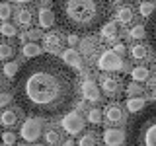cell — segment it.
Masks as SVG:
<instances>
[{
  "mask_svg": "<svg viewBox=\"0 0 156 146\" xmlns=\"http://www.w3.org/2000/svg\"><path fill=\"white\" fill-rule=\"evenodd\" d=\"M148 86H150V92L156 96V78H152V80H148Z\"/></svg>",
  "mask_w": 156,
  "mask_h": 146,
  "instance_id": "38",
  "label": "cell"
},
{
  "mask_svg": "<svg viewBox=\"0 0 156 146\" xmlns=\"http://www.w3.org/2000/svg\"><path fill=\"white\" fill-rule=\"evenodd\" d=\"M133 18H135V12H133V8H129V6H125V8H119L117 10V19H119L123 26H127V23H131L133 22Z\"/></svg>",
  "mask_w": 156,
  "mask_h": 146,
  "instance_id": "15",
  "label": "cell"
},
{
  "mask_svg": "<svg viewBox=\"0 0 156 146\" xmlns=\"http://www.w3.org/2000/svg\"><path fill=\"white\" fill-rule=\"evenodd\" d=\"M125 134L129 146H156V99L133 113Z\"/></svg>",
  "mask_w": 156,
  "mask_h": 146,
  "instance_id": "3",
  "label": "cell"
},
{
  "mask_svg": "<svg viewBox=\"0 0 156 146\" xmlns=\"http://www.w3.org/2000/svg\"><path fill=\"white\" fill-rule=\"evenodd\" d=\"M101 35H104L105 39H115L117 37V26L111 22H107L104 27H101Z\"/></svg>",
  "mask_w": 156,
  "mask_h": 146,
  "instance_id": "21",
  "label": "cell"
},
{
  "mask_svg": "<svg viewBox=\"0 0 156 146\" xmlns=\"http://www.w3.org/2000/svg\"><path fill=\"white\" fill-rule=\"evenodd\" d=\"M129 35H131V39H143V37H146V26H135V27H131Z\"/></svg>",
  "mask_w": 156,
  "mask_h": 146,
  "instance_id": "26",
  "label": "cell"
},
{
  "mask_svg": "<svg viewBox=\"0 0 156 146\" xmlns=\"http://www.w3.org/2000/svg\"><path fill=\"white\" fill-rule=\"evenodd\" d=\"M10 16H12V8H10V4L8 2H2V4H0V18L6 22Z\"/></svg>",
  "mask_w": 156,
  "mask_h": 146,
  "instance_id": "31",
  "label": "cell"
},
{
  "mask_svg": "<svg viewBox=\"0 0 156 146\" xmlns=\"http://www.w3.org/2000/svg\"><path fill=\"white\" fill-rule=\"evenodd\" d=\"M125 140H127V134H123V130H119V129H107L104 133V142L109 146L123 144Z\"/></svg>",
  "mask_w": 156,
  "mask_h": 146,
  "instance_id": "9",
  "label": "cell"
},
{
  "mask_svg": "<svg viewBox=\"0 0 156 146\" xmlns=\"http://www.w3.org/2000/svg\"><path fill=\"white\" fill-rule=\"evenodd\" d=\"M131 78H133L135 82H146L148 80V68L146 66H135L133 70H131Z\"/></svg>",
  "mask_w": 156,
  "mask_h": 146,
  "instance_id": "18",
  "label": "cell"
},
{
  "mask_svg": "<svg viewBox=\"0 0 156 146\" xmlns=\"http://www.w3.org/2000/svg\"><path fill=\"white\" fill-rule=\"evenodd\" d=\"M43 45L47 49H57L61 45V37H58V33H47V35H43Z\"/></svg>",
  "mask_w": 156,
  "mask_h": 146,
  "instance_id": "19",
  "label": "cell"
},
{
  "mask_svg": "<svg viewBox=\"0 0 156 146\" xmlns=\"http://www.w3.org/2000/svg\"><path fill=\"white\" fill-rule=\"evenodd\" d=\"M62 129H65L68 134H78L82 129H84V121L80 119L78 113L72 111V113H66L62 117Z\"/></svg>",
  "mask_w": 156,
  "mask_h": 146,
  "instance_id": "7",
  "label": "cell"
},
{
  "mask_svg": "<svg viewBox=\"0 0 156 146\" xmlns=\"http://www.w3.org/2000/svg\"><path fill=\"white\" fill-rule=\"evenodd\" d=\"M101 117H104V113H101L100 109H96V107L88 111V121H90L92 125H100L101 123Z\"/></svg>",
  "mask_w": 156,
  "mask_h": 146,
  "instance_id": "25",
  "label": "cell"
},
{
  "mask_svg": "<svg viewBox=\"0 0 156 146\" xmlns=\"http://www.w3.org/2000/svg\"><path fill=\"white\" fill-rule=\"evenodd\" d=\"M0 31H2V35H6V37H16L18 29H16V26H12V23L4 22V23H2V27H0Z\"/></svg>",
  "mask_w": 156,
  "mask_h": 146,
  "instance_id": "28",
  "label": "cell"
},
{
  "mask_svg": "<svg viewBox=\"0 0 156 146\" xmlns=\"http://www.w3.org/2000/svg\"><path fill=\"white\" fill-rule=\"evenodd\" d=\"M2 142L6 144V146L16 144V134H14V133H8V130H4V133H2Z\"/></svg>",
  "mask_w": 156,
  "mask_h": 146,
  "instance_id": "33",
  "label": "cell"
},
{
  "mask_svg": "<svg viewBox=\"0 0 156 146\" xmlns=\"http://www.w3.org/2000/svg\"><path fill=\"white\" fill-rule=\"evenodd\" d=\"M57 26L62 31L92 35L109 22V0H53Z\"/></svg>",
  "mask_w": 156,
  "mask_h": 146,
  "instance_id": "2",
  "label": "cell"
},
{
  "mask_svg": "<svg viewBox=\"0 0 156 146\" xmlns=\"http://www.w3.org/2000/svg\"><path fill=\"white\" fill-rule=\"evenodd\" d=\"M29 37L35 39V37H39V33H37V31H29Z\"/></svg>",
  "mask_w": 156,
  "mask_h": 146,
  "instance_id": "39",
  "label": "cell"
},
{
  "mask_svg": "<svg viewBox=\"0 0 156 146\" xmlns=\"http://www.w3.org/2000/svg\"><path fill=\"white\" fill-rule=\"evenodd\" d=\"M65 58L31 57L12 78L14 101L27 117L57 119L66 115L76 99V78Z\"/></svg>",
  "mask_w": 156,
  "mask_h": 146,
  "instance_id": "1",
  "label": "cell"
},
{
  "mask_svg": "<svg viewBox=\"0 0 156 146\" xmlns=\"http://www.w3.org/2000/svg\"><path fill=\"white\" fill-rule=\"evenodd\" d=\"M62 58H65V62L70 64V66H80V55H78L74 49H66V51L62 53Z\"/></svg>",
  "mask_w": 156,
  "mask_h": 146,
  "instance_id": "17",
  "label": "cell"
},
{
  "mask_svg": "<svg viewBox=\"0 0 156 146\" xmlns=\"http://www.w3.org/2000/svg\"><path fill=\"white\" fill-rule=\"evenodd\" d=\"M16 16H18V23H20V26H23V27L31 26V22H33V14H31V10L22 8V10H20V12L16 14Z\"/></svg>",
  "mask_w": 156,
  "mask_h": 146,
  "instance_id": "16",
  "label": "cell"
},
{
  "mask_svg": "<svg viewBox=\"0 0 156 146\" xmlns=\"http://www.w3.org/2000/svg\"><path fill=\"white\" fill-rule=\"evenodd\" d=\"M146 41H148L152 53L156 55V10L146 19Z\"/></svg>",
  "mask_w": 156,
  "mask_h": 146,
  "instance_id": "8",
  "label": "cell"
},
{
  "mask_svg": "<svg viewBox=\"0 0 156 146\" xmlns=\"http://www.w3.org/2000/svg\"><path fill=\"white\" fill-rule=\"evenodd\" d=\"M37 117H29L26 123L22 125V138L26 142H35L41 134V123H37Z\"/></svg>",
  "mask_w": 156,
  "mask_h": 146,
  "instance_id": "6",
  "label": "cell"
},
{
  "mask_svg": "<svg viewBox=\"0 0 156 146\" xmlns=\"http://www.w3.org/2000/svg\"><path fill=\"white\" fill-rule=\"evenodd\" d=\"M98 47H100V43H98L96 39H92V37L84 39V41H82V45H80L82 53H84L86 57H92V55H94V53L98 51Z\"/></svg>",
  "mask_w": 156,
  "mask_h": 146,
  "instance_id": "14",
  "label": "cell"
},
{
  "mask_svg": "<svg viewBox=\"0 0 156 146\" xmlns=\"http://www.w3.org/2000/svg\"><path fill=\"white\" fill-rule=\"evenodd\" d=\"M16 2H20V4H26V2H29V0H16Z\"/></svg>",
  "mask_w": 156,
  "mask_h": 146,
  "instance_id": "40",
  "label": "cell"
},
{
  "mask_svg": "<svg viewBox=\"0 0 156 146\" xmlns=\"http://www.w3.org/2000/svg\"><path fill=\"white\" fill-rule=\"evenodd\" d=\"M115 2H123V0H115Z\"/></svg>",
  "mask_w": 156,
  "mask_h": 146,
  "instance_id": "41",
  "label": "cell"
},
{
  "mask_svg": "<svg viewBox=\"0 0 156 146\" xmlns=\"http://www.w3.org/2000/svg\"><path fill=\"white\" fill-rule=\"evenodd\" d=\"M131 55H133L135 61H140V58H144L146 57V45H135L133 47V51H131Z\"/></svg>",
  "mask_w": 156,
  "mask_h": 146,
  "instance_id": "27",
  "label": "cell"
},
{
  "mask_svg": "<svg viewBox=\"0 0 156 146\" xmlns=\"http://www.w3.org/2000/svg\"><path fill=\"white\" fill-rule=\"evenodd\" d=\"M100 88L107 97H121V94H123V92H121V80L117 76H109V74L101 76L100 78Z\"/></svg>",
  "mask_w": 156,
  "mask_h": 146,
  "instance_id": "5",
  "label": "cell"
},
{
  "mask_svg": "<svg viewBox=\"0 0 156 146\" xmlns=\"http://www.w3.org/2000/svg\"><path fill=\"white\" fill-rule=\"evenodd\" d=\"M78 43V33H70L68 35V45H76Z\"/></svg>",
  "mask_w": 156,
  "mask_h": 146,
  "instance_id": "36",
  "label": "cell"
},
{
  "mask_svg": "<svg viewBox=\"0 0 156 146\" xmlns=\"http://www.w3.org/2000/svg\"><path fill=\"white\" fill-rule=\"evenodd\" d=\"M104 117L109 121V123L117 125V123H121V121H123V109H121L119 105H107L105 111H104Z\"/></svg>",
  "mask_w": 156,
  "mask_h": 146,
  "instance_id": "11",
  "label": "cell"
},
{
  "mask_svg": "<svg viewBox=\"0 0 156 146\" xmlns=\"http://www.w3.org/2000/svg\"><path fill=\"white\" fill-rule=\"evenodd\" d=\"M100 90L101 88H98V84L94 80H84V84H82V94L88 101H98L100 99Z\"/></svg>",
  "mask_w": 156,
  "mask_h": 146,
  "instance_id": "10",
  "label": "cell"
},
{
  "mask_svg": "<svg viewBox=\"0 0 156 146\" xmlns=\"http://www.w3.org/2000/svg\"><path fill=\"white\" fill-rule=\"evenodd\" d=\"M115 51L119 53V55H125V51H127V49H125L123 43H117V45H115Z\"/></svg>",
  "mask_w": 156,
  "mask_h": 146,
  "instance_id": "37",
  "label": "cell"
},
{
  "mask_svg": "<svg viewBox=\"0 0 156 146\" xmlns=\"http://www.w3.org/2000/svg\"><path fill=\"white\" fill-rule=\"evenodd\" d=\"M78 144L80 146H96L98 144V134L96 133H86L80 140H78Z\"/></svg>",
  "mask_w": 156,
  "mask_h": 146,
  "instance_id": "22",
  "label": "cell"
},
{
  "mask_svg": "<svg viewBox=\"0 0 156 146\" xmlns=\"http://www.w3.org/2000/svg\"><path fill=\"white\" fill-rule=\"evenodd\" d=\"M53 23H57V19H55V12H53V8H51V10L43 8L41 12H39V26H41V27H51Z\"/></svg>",
  "mask_w": 156,
  "mask_h": 146,
  "instance_id": "12",
  "label": "cell"
},
{
  "mask_svg": "<svg viewBox=\"0 0 156 146\" xmlns=\"http://www.w3.org/2000/svg\"><path fill=\"white\" fill-rule=\"evenodd\" d=\"M139 92H143V90H140V88H139V86H136V84H135V82H133V84H129V86H127V94H131V96H135V94H139Z\"/></svg>",
  "mask_w": 156,
  "mask_h": 146,
  "instance_id": "34",
  "label": "cell"
},
{
  "mask_svg": "<svg viewBox=\"0 0 156 146\" xmlns=\"http://www.w3.org/2000/svg\"><path fill=\"white\" fill-rule=\"evenodd\" d=\"M18 70H20V66L16 64V62H6V64H4V74H6L8 78H14L18 74Z\"/></svg>",
  "mask_w": 156,
  "mask_h": 146,
  "instance_id": "30",
  "label": "cell"
},
{
  "mask_svg": "<svg viewBox=\"0 0 156 146\" xmlns=\"http://www.w3.org/2000/svg\"><path fill=\"white\" fill-rule=\"evenodd\" d=\"M45 142L47 144H58L61 142V133L55 130V129H49L45 133Z\"/></svg>",
  "mask_w": 156,
  "mask_h": 146,
  "instance_id": "23",
  "label": "cell"
},
{
  "mask_svg": "<svg viewBox=\"0 0 156 146\" xmlns=\"http://www.w3.org/2000/svg\"><path fill=\"white\" fill-rule=\"evenodd\" d=\"M144 105H146V103H144L143 97H131V99L127 101V109H129L131 113H136V111H140Z\"/></svg>",
  "mask_w": 156,
  "mask_h": 146,
  "instance_id": "20",
  "label": "cell"
},
{
  "mask_svg": "<svg viewBox=\"0 0 156 146\" xmlns=\"http://www.w3.org/2000/svg\"><path fill=\"white\" fill-rule=\"evenodd\" d=\"M0 123H2V127H14L18 123V113L12 109H4L0 115Z\"/></svg>",
  "mask_w": 156,
  "mask_h": 146,
  "instance_id": "13",
  "label": "cell"
},
{
  "mask_svg": "<svg viewBox=\"0 0 156 146\" xmlns=\"http://www.w3.org/2000/svg\"><path fill=\"white\" fill-rule=\"evenodd\" d=\"M98 66L105 72H117L123 68V58H121V55L115 49L113 51H104L100 55V58H98Z\"/></svg>",
  "mask_w": 156,
  "mask_h": 146,
  "instance_id": "4",
  "label": "cell"
},
{
  "mask_svg": "<svg viewBox=\"0 0 156 146\" xmlns=\"http://www.w3.org/2000/svg\"><path fill=\"white\" fill-rule=\"evenodd\" d=\"M23 55L27 58L37 57V55H41V49H39V45H35V43H27V45L23 47Z\"/></svg>",
  "mask_w": 156,
  "mask_h": 146,
  "instance_id": "24",
  "label": "cell"
},
{
  "mask_svg": "<svg viewBox=\"0 0 156 146\" xmlns=\"http://www.w3.org/2000/svg\"><path fill=\"white\" fill-rule=\"evenodd\" d=\"M12 97H14V94L10 96L8 92H4V94H2V97H0V105H2V107H6V105H8V101L12 99Z\"/></svg>",
  "mask_w": 156,
  "mask_h": 146,
  "instance_id": "35",
  "label": "cell"
},
{
  "mask_svg": "<svg viewBox=\"0 0 156 146\" xmlns=\"http://www.w3.org/2000/svg\"><path fill=\"white\" fill-rule=\"evenodd\" d=\"M154 10H156V6H154L152 2H143V4H140V8H139V12H140V16H143V18H148Z\"/></svg>",
  "mask_w": 156,
  "mask_h": 146,
  "instance_id": "29",
  "label": "cell"
},
{
  "mask_svg": "<svg viewBox=\"0 0 156 146\" xmlns=\"http://www.w3.org/2000/svg\"><path fill=\"white\" fill-rule=\"evenodd\" d=\"M14 55V49L8 45V43H2V45H0V57L2 58H10Z\"/></svg>",
  "mask_w": 156,
  "mask_h": 146,
  "instance_id": "32",
  "label": "cell"
}]
</instances>
